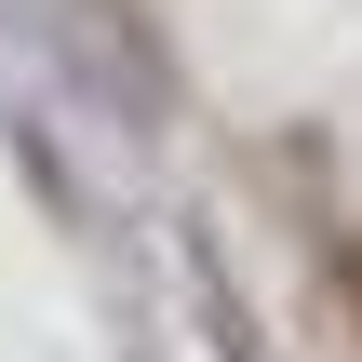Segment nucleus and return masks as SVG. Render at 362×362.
Returning a JSON list of instances; mask_svg holds the SVG:
<instances>
[{"mask_svg": "<svg viewBox=\"0 0 362 362\" xmlns=\"http://www.w3.org/2000/svg\"><path fill=\"white\" fill-rule=\"evenodd\" d=\"M336 296H349V322H362V255H349V269H336Z\"/></svg>", "mask_w": 362, "mask_h": 362, "instance_id": "1", "label": "nucleus"}]
</instances>
